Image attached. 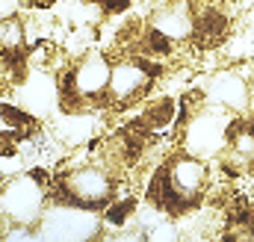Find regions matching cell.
I'll list each match as a JSON object with an SVG mask.
<instances>
[{"instance_id": "obj_1", "label": "cell", "mask_w": 254, "mask_h": 242, "mask_svg": "<svg viewBox=\"0 0 254 242\" xmlns=\"http://www.w3.org/2000/svg\"><path fill=\"white\" fill-rule=\"evenodd\" d=\"M207 189H210L207 163L190 151H175L154 169L145 198L166 216H187L201 207Z\"/></svg>"}, {"instance_id": "obj_2", "label": "cell", "mask_w": 254, "mask_h": 242, "mask_svg": "<svg viewBox=\"0 0 254 242\" xmlns=\"http://www.w3.org/2000/svg\"><path fill=\"white\" fill-rule=\"evenodd\" d=\"M110 71H113V60L104 51L89 48V51L77 54L74 62L60 77V101H63V107L74 116L107 107Z\"/></svg>"}, {"instance_id": "obj_3", "label": "cell", "mask_w": 254, "mask_h": 242, "mask_svg": "<svg viewBox=\"0 0 254 242\" xmlns=\"http://www.w3.org/2000/svg\"><path fill=\"white\" fill-rule=\"evenodd\" d=\"M116 186H119V178L101 160H92L60 175L54 183V195H48V201L101 213L116 201Z\"/></svg>"}, {"instance_id": "obj_4", "label": "cell", "mask_w": 254, "mask_h": 242, "mask_svg": "<svg viewBox=\"0 0 254 242\" xmlns=\"http://www.w3.org/2000/svg\"><path fill=\"white\" fill-rule=\"evenodd\" d=\"M160 77V65L142 54H125L113 60L110 71V92H107V107L110 110H127L154 89Z\"/></svg>"}, {"instance_id": "obj_5", "label": "cell", "mask_w": 254, "mask_h": 242, "mask_svg": "<svg viewBox=\"0 0 254 242\" xmlns=\"http://www.w3.org/2000/svg\"><path fill=\"white\" fill-rule=\"evenodd\" d=\"M48 210V189L39 183V175H21L3 183L0 189V216L12 225H39Z\"/></svg>"}, {"instance_id": "obj_6", "label": "cell", "mask_w": 254, "mask_h": 242, "mask_svg": "<svg viewBox=\"0 0 254 242\" xmlns=\"http://www.w3.org/2000/svg\"><path fill=\"white\" fill-rule=\"evenodd\" d=\"M36 228L45 242H95L101 237V216L71 204H51Z\"/></svg>"}, {"instance_id": "obj_7", "label": "cell", "mask_w": 254, "mask_h": 242, "mask_svg": "<svg viewBox=\"0 0 254 242\" xmlns=\"http://www.w3.org/2000/svg\"><path fill=\"white\" fill-rule=\"evenodd\" d=\"M192 18H195V6L190 0H169L151 15L148 30L175 48V45L192 42Z\"/></svg>"}, {"instance_id": "obj_8", "label": "cell", "mask_w": 254, "mask_h": 242, "mask_svg": "<svg viewBox=\"0 0 254 242\" xmlns=\"http://www.w3.org/2000/svg\"><path fill=\"white\" fill-rule=\"evenodd\" d=\"M204 95L213 107H219L225 113H246L252 104V83L240 71L228 68V71H216L210 77Z\"/></svg>"}, {"instance_id": "obj_9", "label": "cell", "mask_w": 254, "mask_h": 242, "mask_svg": "<svg viewBox=\"0 0 254 242\" xmlns=\"http://www.w3.org/2000/svg\"><path fill=\"white\" fill-rule=\"evenodd\" d=\"M222 166L234 175L254 169V119H234L222 151Z\"/></svg>"}, {"instance_id": "obj_10", "label": "cell", "mask_w": 254, "mask_h": 242, "mask_svg": "<svg viewBox=\"0 0 254 242\" xmlns=\"http://www.w3.org/2000/svg\"><path fill=\"white\" fill-rule=\"evenodd\" d=\"M30 48V36H27V21L15 12L0 18V57L6 62V68H15L18 62L27 57Z\"/></svg>"}, {"instance_id": "obj_11", "label": "cell", "mask_w": 254, "mask_h": 242, "mask_svg": "<svg viewBox=\"0 0 254 242\" xmlns=\"http://www.w3.org/2000/svg\"><path fill=\"white\" fill-rule=\"evenodd\" d=\"M133 210H136V198H122V201H113L110 207H107V222L110 225H125L127 219L133 216Z\"/></svg>"}, {"instance_id": "obj_12", "label": "cell", "mask_w": 254, "mask_h": 242, "mask_svg": "<svg viewBox=\"0 0 254 242\" xmlns=\"http://www.w3.org/2000/svg\"><path fill=\"white\" fill-rule=\"evenodd\" d=\"M0 242H45V237H42V231L33 228V225H12V228L0 237Z\"/></svg>"}, {"instance_id": "obj_13", "label": "cell", "mask_w": 254, "mask_h": 242, "mask_svg": "<svg viewBox=\"0 0 254 242\" xmlns=\"http://www.w3.org/2000/svg\"><path fill=\"white\" fill-rule=\"evenodd\" d=\"M18 3H21L27 12H36V9H51L57 0H18Z\"/></svg>"}, {"instance_id": "obj_14", "label": "cell", "mask_w": 254, "mask_h": 242, "mask_svg": "<svg viewBox=\"0 0 254 242\" xmlns=\"http://www.w3.org/2000/svg\"><path fill=\"white\" fill-rule=\"evenodd\" d=\"M222 3H231V0H222Z\"/></svg>"}]
</instances>
